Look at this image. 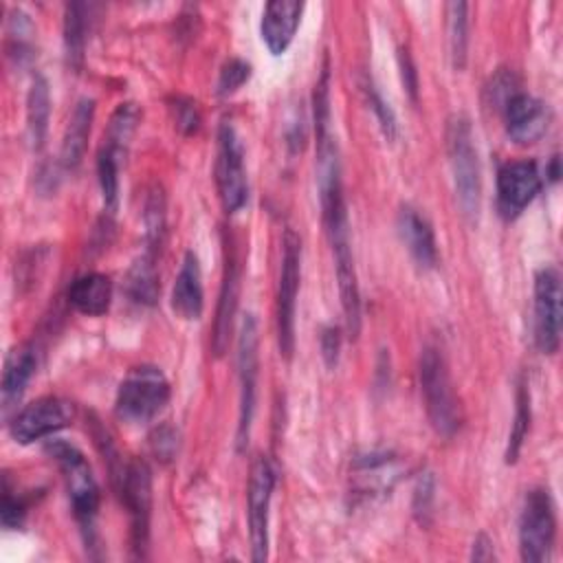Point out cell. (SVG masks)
I'll use <instances>...</instances> for the list:
<instances>
[{
  "label": "cell",
  "mask_w": 563,
  "mask_h": 563,
  "mask_svg": "<svg viewBox=\"0 0 563 563\" xmlns=\"http://www.w3.org/2000/svg\"><path fill=\"white\" fill-rule=\"evenodd\" d=\"M112 282L103 273L79 275L68 288V303L88 317H99L110 308Z\"/></svg>",
  "instance_id": "44dd1931"
},
{
  "label": "cell",
  "mask_w": 563,
  "mask_h": 563,
  "mask_svg": "<svg viewBox=\"0 0 563 563\" xmlns=\"http://www.w3.org/2000/svg\"><path fill=\"white\" fill-rule=\"evenodd\" d=\"M169 400V383L154 365H139L128 372L117 389L114 413L130 424L150 422Z\"/></svg>",
  "instance_id": "5b68a950"
},
{
  "label": "cell",
  "mask_w": 563,
  "mask_h": 563,
  "mask_svg": "<svg viewBox=\"0 0 563 563\" xmlns=\"http://www.w3.org/2000/svg\"><path fill=\"white\" fill-rule=\"evenodd\" d=\"M493 554V541L486 534H477V539L473 541V554L471 559L475 561H490Z\"/></svg>",
  "instance_id": "d590c367"
},
{
  "label": "cell",
  "mask_w": 563,
  "mask_h": 563,
  "mask_svg": "<svg viewBox=\"0 0 563 563\" xmlns=\"http://www.w3.org/2000/svg\"><path fill=\"white\" fill-rule=\"evenodd\" d=\"M301 13H303V2H297V0H273L264 7L260 33L271 55H282L290 46L299 29Z\"/></svg>",
  "instance_id": "e0dca14e"
},
{
  "label": "cell",
  "mask_w": 563,
  "mask_h": 563,
  "mask_svg": "<svg viewBox=\"0 0 563 563\" xmlns=\"http://www.w3.org/2000/svg\"><path fill=\"white\" fill-rule=\"evenodd\" d=\"M37 358L33 347L22 345L7 354L4 369H2V405L9 411L15 402H20L31 376L35 374Z\"/></svg>",
  "instance_id": "7402d4cb"
},
{
  "label": "cell",
  "mask_w": 563,
  "mask_h": 563,
  "mask_svg": "<svg viewBox=\"0 0 563 563\" xmlns=\"http://www.w3.org/2000/svg\"><path fill=\"white\" fill-rule=\"evenodd\" d=\"M46 453L55 460V464L64 477V484H66V490L70 497V506H73V515L81 528L86 543H92L101 495H99V484H97L90 462L77 446H73L64 440H51L46 444Z\"/></svg>",
  "instance_id": "7a4b0ae2"
},
{
  "label": "cell",
  "mask_w": 563,
  "mask_h": 563,
  "mask_svg": "<svg viewBox=\"0 0 563 563\" xmlns=\"http://www.w3.org/2000/svg\"><path fill=\"white\" fill-rule=\"evenodd\" d=\"M556 537L554 504L545 488H532L519 517V550L526 563H543L550 559Z\"/></svg>",
  "instance_id": "52a82bcc"
},
{
  "label": "cell",
  "mask_w": 563,
  "mask_h": 563,
  "mask_svg": "<svg viewBox=\"0 0 563 563\" xmlns=\"http://www.w3.org/2000/svg\"><path fill=\"white\" fill-rule=\"evenodd\" d=\"M238 292H240L238 253H235V246L229 249V242H224V271H222V284H220V297H218L213 336H211V347L216 356H222L229 347L233 317L238 310Z\"/></svg>",
  "instance_id": "2e32d148"
},
{
  "label": "cell",
  "mask_w": 563,
  "mask_h": 563,
  "mask_svg": "<svg viewBox=\"0 0 563 563\" xmlns=\"http://www.w3.org/2000/svg\"><path fill=\"white\" fill-rule=\"evenodd\" d=\"M420 389L431 427L442 438H453L460 429V405L453 391L444 354L438 345H427L420 354Z\"/></svg>",
  "instance_id": "277c9868"
},
{
  "label": "cell",
  "mask_w": 563,
  "mask_h": 563,
  "mask_svg": "<svg viewBox=\"0 0 563 563\" xmlns=\"http://www.w3.org/2000/svg\"><path fill=\"white\" fill-rule=\"evenodd\" d=\"M86 33H88V7L81 4V2L66 4V13H64V53H66V64L73 70H79L84 66Z\"/></svg>",
  "instance_id": "484cf974"
},
{
  "label": "cell",
  "mask_w": 563,
  "mask_h": 563,
  "mask_svg": "<svg viewBox=\"0 0 563 563\" xmlns=\"http://www.w3.org/2000/svg\"><path fill=\"white\" fill-rule=\"evenodd\" d=\"M73 418V402L57 396H44L29 402L13 416V420L9 422V433L18 444H31L66 429Z\"/></svg>",
  "instance_id": "4fadbf2b"
},
{
  "label": "cell",
  "mask_w": 563,
  "mask_h": 563,
  "mask_svg": "<svg viewBox=\"0 0 563 563\" xmlns=\"http://www.w3.org/2000/svg\"><path fill=\"white\" fill-rule=\"evenodd\" d=\"M26 517V501L13 490L9 475L2 479V526L4 528H20Z\"/></svg>",
  "instance_id": "1f68e13d"
},
{
  "label": "cell",
  "mask_w": 563,
  "mask_h": 563,
  "mask_svg": "<svg viewBox=\"0 0 563 563\" xmlns=\"http://www.w3.org/2000/svg\"><path fill=\"white\" fill-rule=\"evenodd\" d=\"M339 350H341V334H339V328H334V325L323 328V332H321V354H323L328 367H334V365H336V361H339Z\"/></svg>",
  "instance_id": "e575fe53"
},
{
  "label": "cell",
  "mask_w": 563,
  "mask_h": 563,
  "mask_svg": "<svg viewBox=\"0 0 563 563\" xmlns=\"http://www.w3.org/2000/svg\"><path fill=\"white\" fill-rule=\"evenodd\" d=\"M172 110H174V121H176V125H178L185 134H191V132L198 130V125H200V112H198V108H196V101L185 99V97H178L176 103L172 106Z\"/></svg>",
  "instance_id": "d6a6232c"
},
{
  "label": "cell",
  "mask_w": 563,
  "mask_h": 563,
  "mask_svg": "<svg viewBox=\"0 0 563 563\" xmlns=\"http://www.w3.org/2000/svg\"><path fill=\"white\" fill-rule=\"evenodd\" d=\"M273 488H275V468L271 460L260 455L251 466L249 486H246L251 559L255 563H262L268 556V508L273 499Z\"/></svg>",
  "instance_id": "30bf717a"
},
{
  "label": "cell",
  "mask_w": 563,
  "mask_h": 563,
  "mask_svg": "<svg viewBox=\"0 0 563 563\" xmlns=\"http://www.w3.org/2000/svg\"><path fill=\"white\" fill-rule=\"evenodd\" d=\"M51 119V92L44 75H35L26 95V134L31 147L37 152L46 143Z\"/></svg>",
  "instance_id": "cb8c5ba5"
},
{
  "label": "cell",
  "mask_w": 563,
  "mask_h": 563,
  "mask_svg": "<svg viewBox=\"0 0 563 563\" xmlns=\"http://www.w3.org/2000/svg\"><path fill=\"white\" fill-rule=\"evenodd\" d=\"M363 90H365V95H367L369 108H372V112H374V117H376V121H378V125H380L385 139H387V141H394V139L398 136V121H396L394 110L389 108V103L385 101V97L380 95V90H378L369 79L363 84Z\"/></svg>",
  "instance_id": "f546056e"
},
{
  "label": "cell",
  "mask_w": 563,
  "mask_h": 563,
  "mask_svg": "<svg viewBox=\"0 0 563 563\" xmlns=\"http://www.w3.org/2000/svg\"><path fill=\"white\" fill-rule=\"evenodd\" d=\"M257 321L253 314H246L238 332V378H240V418H238V449L249 442L253 413H255V394H257Z\"/></svg>",
  "instance_id": "8fae6325"
},
{
  "label": "cell",
  "mask_w": 563,
  "mask_h": 563,
  "mask_svg": "<svg viewBox=\"0 0 563 563\" xmlns=\"http://www.w3.org/2000/svg\"><path fill=\"white\" fill-rule=\"evenodd\" d=\"M251 77V64L240 59V57H231L229 62L222 64L220 75H218V84H216V92L218 97H229L233 95L240 86H244V81H249Z\"/></svg>",
  "instance_id": "4dcf8cb0"
},
{
  "label": "cell",
  "mask_w": 563,
  "mask_h": 563,
  "mask_svg": "<svg viewBox=\"0 0 563 563\" xmlns=\"http://www.w3.org/2000/svg\"><path fill=\"white\" fill-rule=\"evenodd\" d=\"M216 183L222 207L227 213H238L249 198L244 147L231 123H222L218 130V158Z\"/></svg>",
  "instance_id": "9c48e42d"
},
{
  "label": "cell",
  "mask_w": 563,
  "mask_h": 563,
  "mask_svg": "<svg viewBox=\"0 0 563 563\" xmlns=\"http://www.w3.org/2000/svg\"><path fill=\"white\" fill-rule=\"evenodd\" d=\"M501 108H504L506 132L515 143L519 145L537 143L545 134L550 114L541 99L517 90L506 99Z\"/></svg>",
  "instance_id": "9a60e30c"
},
{
  "label": "cell",
  "mask_w": 563,
  "mask_h": 563,
  "mask_svg": "<svg viewBox=\"0 0 563 563\" xmlns=\"http://www.w3.org/2000/svg\"><path fill=\"white\" fill-rule=\"evenodd\" d=\"M543 178L534 161H510L497 174V209L504 220H515L541 191Z\"/></svg>",
  "instance_id": "5bb4252c"
},
{
  "label": "cell",
  "mask_w": 563,
  "mask_h": 563,
  "mask_svg": "<svg viewBox=\"0 0 563 563\" xmlns=\"http://www.w3.org/2000/svg\"><path fill=\"white\" fill-rule=\"evenodd\" d=\"M352 475L361 493L365 495L385 493L398 479V462L389 453H369L354 462Z\"/></svg>",
  "instance_id": "603a6c76"
},
{
  "label": "cell",
  "mask_w": 563,
  "mask_h": 563,
  "mask_svg": "<svg viewBox=\"0 0 563 563\" xmlns=\"http://www.w3.org/2000/svg\"><path fill=\"white\" fill-rule=\"evenodd\" d=\"M446 154L457 205L468 220H475L482 200V167L473 128L464 114H453L446 123Z\"/></svg>",
  "instance_id": "3957f363"
},
{
  "label": "cell",
  "mask_w": 563,
  "mask_h": 563,
  "mask_svg": "<svg viewBox=\"0 0 563 563\" xmlns=\"http://www.w3.org/2000/svg\"><path fill=\"white\" fill-rule=\"evenodd\" d=\"M528 427H530V391L526 380L519 383L517 389V411H515V422H512V431L508 435V446H506V462L512 464L523 446V440L528 435Z\"/></svg>",
  "instance_id": "f1b7e54d"
},
{
  "label": "cell",
  "mask_w": 563,
  "mask_h": 563,
  "mask_svg": "<svg viewBox=\"0 0 563 563\" xmlns=\"http://www.w3.org/2000/svg\"><path fill=\"white\" fill-rule=\"evenodd\" d=\"M319 198H321L328 242L334 257V271H336L345 325L350 336L356 339L361 332V292H358V279L354 268V255L350 246V222H347V207L343 198L341 178L321 183Z\"/></svg>",
  "instance_id": "6da1fadb"
},
{
  "label": "cell",
  "mask_w": 563,
  "mask_h": 563,
  "mask_svg": "<svg viewBox=\"0 0 563 563\" xmlns=\"http://www.w3.org/2000/svg\"><path fill=\"white\" fill-rule=\"evenodd\" d=\"M561 275L554 266H543L534 275V343L539 352L554 354L561 343Z\"/></svg>",
  "instance_id": "7c38bea8"
},
{
  "label": "cell",
  "mask_w": 563,
  "mask_h": 563,
  "mask_svg": "<svg viewBox=\"0 0 563 563\" xmlns=\"http://www.w3.org/2000/svg\"><path fill=\"white\" fill-rule=\"evenodd\" d=\"M117 490L130 512L132 526V548L136 556H143L150 537V515H152V475L143 460H130L121 468L112 471Z\"/></svg>",
  "instance_id": "ba28073f"
},
{
  "label": "cell",
  "mask_w": 563,
  "mask_h": 563,
  "mask_svg": "<svg viewBox=\"0 0 563 563\" xmlns=\"http://www.w3.org/2000/svg\"><path fill=\"white\" fill-rule=\"evenodd\" d=\"M301 279V240L292 229L282 238V266L277 284V343L284 358L295 352V312Z\"/></svg>",
  "instance_id": "8992f818"
},
{
  "label": "cell",
  "mask_w": 563,
  "mask_h": 563,
  "mask_svg": "<svg viewBox=\"0 0 563 563\" xmlns=\"http://www.w3.org/2000/svg\"><path fill=\"white\" fill-rule=\"evenodd\" d=\"M446 18H449L451 62H453L455 70H462L466 64V51H468V4L466 2H449Z\"/></svg>",
  "instance_id": "83f0119b"
},
{
  "label": "cell",
  "mask_w": 563,
  "mask_h": 563,
  "mask_svg": "<svg viewBox=\"0 0 563 563\" xmlns=\"http://www.w3.org/2000/svg\"><path fill=\"white\" fill-rule=\"evenodd\" d=\"M398 66H400L402 86L409 92V97L416 101L418 99V73H416V66H413L407 48H398Z\"/></svg>",
  "instance_id": "836d02e7"
},
{
  "label": "cell",
  "mask_w": 563,
  "mask_h": 563,
  "mask_svg": "<svg viewBox=\"0 0 563 563\" xmlns=\"http://www.w3.org/2000/svg\"><path fill=\"white\" fill-rule=\"evenodd\" d=\"M433 497V479L431 477H424L416 490V510L418 512H427L429 510V504L427 499Z\"/></svg>",
  "instance_id": "8d00e7d4"
},
{
  "label": "cell",
  "mask_w": 563,
  "mask_h": 563,
  "mask_svg": "<svg viewBox=\"0 0 563 563\" xmlns=\"http://www.w3.org/2000/svg\"><path fill=\"white\" fill-rule=\"evenodd\" d=\"M398 233L409 255L420 268H433L438 262L435 233L424 216L411 207H402L398 213Z\"/></svg>",
  "instance_id": "ac0fdd59"
},
{
  "label": "cell",
  "mask_w": 563,
  "mask_h": 563,
  "mask_svg": "<svg viewBox=\"0 0 563 563\" xmlns=\"http://www.w3.org/2000/svg\"><path fill=\"white\" fill-rule=\"evenodd\" d=\"M156 255H158V251L145 249L128 273L125 292L139 306H154L156 299H158L161 282H158Z\"/></svg>",
  "instance_id": "d4e9b609"
},
{
  "label": "cell",
  "mask_w": 563,
  "mask_h": 563,
  "mask_svg": "<svg viewBox=\"0 0 563 563\" xmlns=\"http://www.w3.org/2000/svg\"><path fill=\"white\" fill-rule=\"evenodd\" d=\"M202 306H205V295H202L200 264L194 251H187L172 288V308L180 319L194 321L202 314Z\"/></svg>",
  "instance_id": "d6986e66"
},
{
  "label": "cell",
  "mask_w": 563,
  "mask_h": 563,
  "mask_svg": "<svg viewBox=\"0 0 563 563\" xmlns=\"http://www.w3.org/2000/svg\"><path fill=\"white\" fill-rule=\"evenodd\" d=\"M92 119H95V101L88 97L79 99L68 119V125L64 130L62 150H59V163L66 169H75L81 163Z\"/></svg>",
  "instance_id": "ffe728a7"
},
{
  "label": "cell",
  "mask_w": 563,
  "mask_h": 563,
  "mask_svg": "<svg viewBox=\"0 0 563 563\" xmlns=\"http://www.w3.org/2000/svg\"><path fill=\"white\" fill-rule=\"evenodd\" d=\"M7 18V55L22 66L33 57L35 26L22 9H11Z\"/></svg>",
  "instance_id": "4316f807"
}]
</instances>
